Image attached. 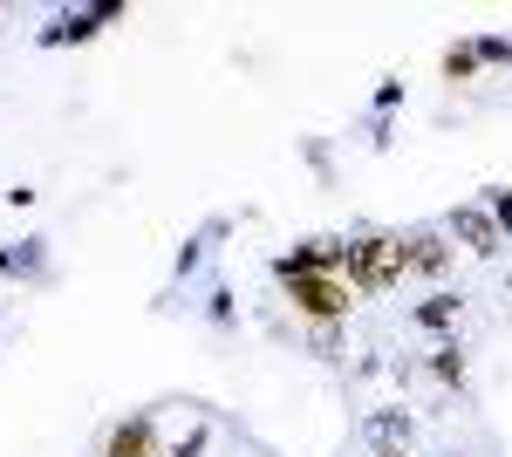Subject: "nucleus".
Returning <instances> with one entry per match:
<instances>
[{
    "label": "nucleus",
    "instance_id": "obj_6",
    "mask_svg": "<svg viewBox=\"0 0 512 457\" xmlns=\"http://www.w3.org/2000/svg\"><path fill=\"white\" fill-rule=\"evenodd\" d=\"M103 457H158V417H123L103 437Z\"/></svg>",
    "mask_w": 512,
    "mask_h": 457
},
{
    "label": "nucleus",
    "instance_id": "obj_7",
    "mask_svg": "<svg viewBox=\"0 0 512 457\" xmlns=\"http://www.w3.org/2000/svg\"><path fill=\"white\" fill-rule=\"evenodd\" d=\"M403 246H410V273H424V280L451 273V239L444 232H410Z\"/></svg>",
    "mask_w": 512,
    "mask_h": 457
},
{
    "label": "nucleus",
    "instance_id": "obj_4",
    "mask_svg": "<svg viewBox=\"0 0 512 457\" xmlns=\"http://www.w3.org/2000/svg\"><path fill=\"white\" fill-rule=\"evenodd\" d=\"M103 21H123V0H96L82 14H55V28H41V48H62V41H89Z\"/></svg>",
    "mask_w": 512,
    "mask_h": 457
},
{
    "label": "nucleus",
    "instance_id": "obj_11",
    "mask_svg": "<svg viewBox=\"0 0 512 457\" xmlns=\"http://www.w3.org/2000/svg\"><path fill=\"white\" fill-rule=\"evenodd\" d=\"M478 69H512V35H478Z\"/></svg>",
    "mask_w": 512,
    "mask_h": 457
},
{
    "label": "nucleus",
    "instance_id": "obj_12",
    "mask_svg": "<svg viewBox=\"0 0 512 457\" xmlns=\"http://www.w3.org/2000/svg\"><path fill=\"white\" fill-rule=\"evenodd\" d=\"M376 437H383L390 451H396V437L410 444V417H396V410H383V417H376Z\"/></svg>",
    "mask_w": 512,
    "mask_h": 457
},
{
    "label": "nucleus",
    "instance_id": "obj_13",
    "mask_svg": "<svg viewBox=\"0 0 512 457\" xmlns=\"http://www.w3.org/2000/svg\"><path fill=\"white\" fill-rule=\"evenodd\" d=\"M485 212H492V226H499V232H512V191H492Z\"/></svg>",
    "mask_w": 512,
    "mask_h": 457
},
{
    "label": "nucleus",
    "instance_id": "obj_10",
    "mask_svg": "<svg viewBox=\"0 0 512 457\" xmlns=\"http://www.w3.org/2000/svg\"><path fill=\"white\" fill-rule=\"evenodd\" d=\"M444 76H451V82H472L478 76V48H472V41H451V48H444Z\"/></svg>",
    "mask_w": 512,
    "mask_h": 457
},
{
    "label": "nucleus",
    "instance_id": "obj_3",
    "mask_svg": "<svg viewBox=\"0 0 512 457\" xmlns=\"http://www.w3.org/2000/svg\"><path fill=\"white\" fill-rule=\"evenodd\" d=\"M342 260H349V239H308V246H294V253L274 260V280H294V273H342Z\"/></svg>",
    "mask_w": 512,
    "mask_h": 457
},
{
    "label": "nucleus",
    "instance_id": "obj_15",
    "mask_svg": "<svg viewBox=\"0 0 512 457\" xmlns=\"http://www.w3.org/2000/svg\"><path fill=\"white\" fill-rule=\"evenodd\" d=\"M376 457H403V451H390V444H383V451H376Z\"/></svg>",
    "mask_w": 512,
    "mask_h": 457
},
{
    "label": "nucleus",
    "instance_id": "obj_2",
    "mask_svg": "<svg viewBox=\"0 0 512 457\" xmlns=\"http://www.w3.org/2000/svg\"><path fill=\"white\" fill-rule=\"evenodd\" d=\"M280 287H287L294 314L315 321V328H342L349 307H355V287L342 280V273H294V280H280Z\"/></svg>",
    "mask_w": 512,
    "mask_h": 457
},
{
    "label": "nucleus",
    "instance_id": "obj_9",
    "mask_svg": "<svg viewBox=\"0 0 512 457\" xmlns=\"http://www.w3.org/2000/svg\"><path fill=\"white\" fill-rule=\"evenodd\" d=\"M431 376L444 382V389H465V348H458V342H437L431 348Z\"/></svg>",
    "mask_w": 512,
    "mask_h": 457
},
{
    "label": "nucleus",
    "instance_id": "obj_14",
    "mask_svg": "<svg viewBox=\"0 0 512 457\" xmlns=\"http://www.w3.org/2000/svg\"><path fill=\"white\" fill-rule=\"evenodd\" d=\"M212 321H219V328L233 321V294H226V287H212Z\"/></svg>",
    "mask_w": 512,
    "mask_h": 457
},
{
    "label": "nucleus",
    "instance_id": "obj_1",
    "mask_svg": "<svg viewBox=\"0 0 512 457\" xmlns=\"http://www.w3.org/2000/svg\"><path fill=\"white\" fill-rule=\"evenodd\" d=\"M403 273H410V246L396 232H362V239H349L342 280H349L355 294H390V287H403Z\"/></svg>",
    "mask_w": 512,
    "mask_h": 457
},
{
    "label": "nucleus",
    "instance_id": "obj_5",
    "mask_svg": "<svg viewBox=\"0 0 512 457\" xmlns=\"http://www.w3.org/2000/svg\"><path fill=\"white\" fill-rule=\"evenodd\" d=\"M451 239H458L465 253H478V260H492V253L506 246V232L492 226V212H485V205H458V212H451Z\"/></svg>",
    "mask_w": 512,
    "mask_h": 457
},
{
    "label": "nucleus",
    "instance_id": "obj_8",
    "mask_svg": "<svg viewBox=\"0 0 512 457\" xmlns=\"http://www.w3.org/2000/svg\"><path fill=\"white\" fill-rule=\"evenodd\" d=\"M410 321H417V328H431V335L458 328V294H431V301H417V307H410Z\"/></svg>",
    "mask_w": 512,
    "mask_h": 457
}]
</instances>
